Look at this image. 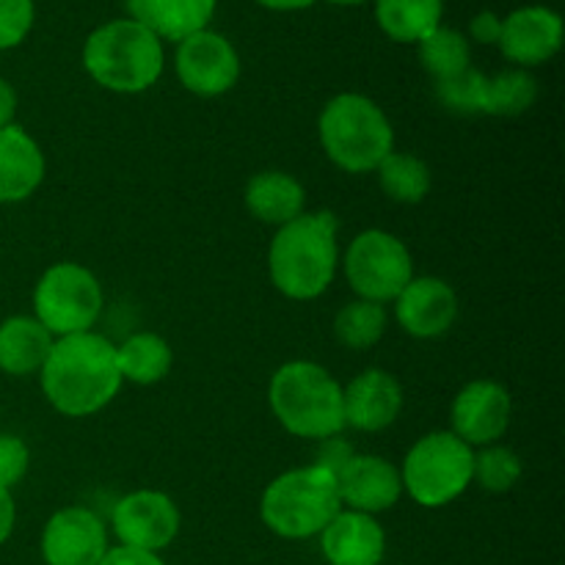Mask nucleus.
<instances>
[{
	"instance_id": "obj_39",
	"label": "nucleus",
	"mask_w": 565,
	"mask_h": 565,
	"mask_svg": "<svg viewBox=\"0 0 565 565\" xmlns=\"http://www.w3.org/2000/svg\"><path fill=\"white\" fill-rule=\"evenodd\" d=\"M323 3H331V6H345V9H351V6H364L367 0H323Z\"/></svg>"
},
{
	"instance_id": "obj_25",
	"label": "nucleus",
	"mask_w": 565,
	"mask_h": 565,
	"mask_svg": "<svg viewBox=\"0 0 565 565\" xmlns=\"http://www.w3.org/2000/svg\"><path fill=\"white\" fill-rule=\"evenodd\" d=\"M384 196L397 204H419L434 188V174L423 158L412 152H390L375 169Z\"/></svg>"
},
{
	"instance_id": "obj_2",
	"label": "nucleus",
	"mask_w": 565,
	"mask_h": 565,
	"mask_svg": "<svg viewBox=\"0 0 565 565\" xmlns=\"http://www.w3.org/2000/svg\"><path fill=\"white\" fill-rule=\"evenodd\" d=\"M340 268V218L331 210L298 215L279 226L268 248L270 285L290 301H315Z\"/></svg>"
},
{
	"instance_id": "obj_16",
	"label": "nucleus",
	"mask_w": 565,
	"mask_h": 565,
	"mask_svg": "<svg viewBox=\"0 0 565 565\" xmlns=\"http://www.w3.org/2000/svg\"><path fill=\"white\" fill-rule=\"evenodd\" d=\"M337 491L342 508L375 516L395 508L403 497L401 469L384 456L353 452L351 461L337 472Z\"/></svg>"
},
{
	"instance_id": "obj_6",
	"label": "nucleus",
	"mask_w": 565,
	"mask_h": 565,
	"mask_svg": "<svg viewBox=\"0 0 565 565\" xmlns=\"http://www.w3.org/2000/svg\"><path fill=\"white\" fill-rule=\"evenodd\" d=\"M342 511L337 478L318 463L281 472L268 483L259 500L265 527L287 541H307L323 533Z\"/></svg>"
},
{
	"instance_id": "obj_13",
	"label": "nucleus",
	"mask_w": 565,
	"mask_h": 565,
	"mask_svg": "<svg viewBox=\"0 0 565 565\" xmlns=\"http://www.w3.org/2000/svg\"><path fill=\"white\" fill-rule=\"evenodd\" d=\"M108 550L105 522L88 508H61L42 530V557L47 565H99Z\"/></svg>"
},
{
	"instance_id": "obj_27",
	"label": "nucleus",
	"mask_w": 565,
	"mask_h": 565,
	"mask_svg": "<svg viewBox=\"0 0 565 565\" xmlns=\"http://www.w3.org/2000/svg\"><path fill=\"white\" fill-rule=\"evenodd\" d=\"M386 323H390V315H386L384 303L356 298L337 312L334 337L348 351H370L381 342Z\"/></svg>"
},
{
	"instance_id": "obj_23",
	"label": "nucleus",
	"mask_w": 565,
	"mask_h": 565,
	"mask_svg": "<svg viewBox=\"0 0 565 565\" xmlns=\"http://www.w3.org/2000/svg\"><path fill=\"white\" fill-rule=\"evenodd\" d=\"M445 0H375V22L392 42L419 44L445 25Z\"/></svg>"
},
{
	"instance_id": "obj_20",
	"label": "nucleus",
	"mask_w": 565,
	"mask_h": 565,
	"mask_svg": "<svg viewBox=\"0 0 565 565\" xmlns=\"http://www.w3.org/2000/svg\"><path fill=\"white\" fill-rule=\"evenodd\" d=\"M127 17L141 22L160 42H182L213 22L218 0H125Z\"/></svg>"
},
{
	"instance_id": "obj_22",
	"label": "nucleus",
	"mask_w": 565,
	"mask_h": 565,
	"mask_svg": "<svg viewBox=\"0 0 565 565\" xmlns=\"http://www.w3.org/2000/svg\"><path fill=\"white\" fill-rule=\"evenodd\" d=\"M55 337L33 315H14L0 323V370L14 379L39 375Z\"/></svg>"
},
{
	"instance_id": "obj_28",
	"label": "nucleus",
	"mask_w": 565,
	"mask_h": 565,
	"mask_svg": "<svg viewBox=\"0 0 565 565\" xmlns=\"http://www.w3.org/2000/svg\"><path fill=\"white\" fill-rule=\"evenodd\" d=\"M539 99V81L530 70H502L489 77L486 92V114L489 116H522Z\"/></svg>"
},
{
	"instance_id": "obj_30",
	"label": "nucleus",
	"mask_w": 565,
	"mask_h": 565,
	"mask_svg": "<svg viewBox=\"0 0 565 565\" xmlns=\"http://www.w3.org/2000/svg\"><path fill=\"white\" fill-rule=\"evenodd\" d=\"M486 92H489V75L475 66L436 83V99L458 116L486 114Z\"/></svg>"
},
{
	"instance_id": "obj_32",
	"label": "nucleus",
	"mask_w": 565,
	"mask_h": 565,
	"mask_svg": "<svg viewBox=\"0 0 565 565\" xmlns=\"http://www.w3.org/2000/svg\"><path fill=\"white\" fill-rule=\"evenodd\" d=\"M31 467V450L14 434H0V489H14Z\"/></svg>"
},
{
	"instance_id": "obj_35",
	"label": "nucleus",
	"mask_w": 565,
	"mask_h": 565,
	"mask_svg": "<svg viewBox=\"0 0 565 565\" xmlns=\"http://www.w3.org/2000/svg\"><path fill=\"white\" fill-rule=\"evenodd\" d=\"M99 565H166L163 557L158 552L147 550H132V546H114V550L105 552V557Z\"/></svg>"
},
{
	"instance_id": "obj_15",
	"label": "nucleus",
	"mask_w": 565,
	"mask_h": 565,
	"mask_svg": "<svg viewBox=\"0 0 565 565\" xmlns=\"http://www.w3.org/2000/svg\"><path fill=\"white\" fill-rule=\"evenodd\" d=\"M392 303L397 326L414 340H439L458 320L456 290L439 276H414Z\"/></svg>"
},
{
	"instance_id": "obj_8",
	"label": "nucleus",
	"mask_w": 565,
	"mask_h": 565,
	"mask_svg": "<svg viewBox=\"0 0 565 565\" xmlns=\"http://www.w3.org/2000/svg\"><path fill=\"white\" fill-rule=\"evenodd\" d=\"M105 307V292L94 270L81 263H55L33 287V318L55 337L92 331Z\"/></svg>"
},
{
	"instance_id": "obj_36",
	"label": "nucleus",
	"mask_w": 565,
	"mask_h": 565,
	"mask_svg": "<svg viewBox=\"0 0 565 565\" xmlns=\"http://www.w3.org/2000/svg\"><path fill=\"white\" fill-rule=\"evenodd\" d=\"M17 524V505L9 489H0V546L11 539Z\"/></svg>"
},
{
	"instance_id": "obj_12",
	"label": "nucleus",
	"mask_w": 565,
	"mask_h": 565,
	"mask_svg": "<svg viewBox=\"0 0 565 565\" xmlns=\"http://www.w3.org/2000/svg\"><path fill=\"white\" fill-rule=\"evenodd\" d=\"M511 392L500 381H469L450 406V430L458 439L467 441L472 450L475 447L480 450V447L497 445L505 436L508 425H511Z\"/></svg>"
},
{
	"instance_id": "obj_7",
	"label": "nucleus",
	"mask_w": 565,
	"mask_h": 565,
	"mask_svg": "<svg viewBox=\"0 0 565 565\" xmlns=\"http://www.w3.org/2000/svg\"><path fill=\"white\" fill-rule=\"evenodd\" d=\"M475 450L452 430L419 436L401 467L403 491L423 508H445L472 486Z\"/></svg>"
},
{
	"instance_id": "obj_10",
	"label": "nucleus",
	"mask_w": 565,
	"mask_h": 565,
	"mask_svg": "<svg viewBox=\"0 0 565 565\" xmlns=\"http://www.w3.org/2000/svg\"><path fill=\"white\" fill-rule=\"evenodd\" d=\"M174 72L188 92L213 99L237 86L241 55L224 33L204 28V31L177 42Z\"/></svg>"
},
{
	"instance_id": "obj_24",
	"label": "nucleus",
	"mask_w": 565,
	"mask_h": 565,
	"mask_svg": "<svg viewBox=\"0 0 565 565\" xmlns=\"http://www.w3.org/2000/svg\"><path fill=\"white\" fill-rule=\"evenodd\" d=\"M116 364H119L121 381L152 386L171 373L174 351L166 337L154 334V331H136L121 345H116Z\"/></svg>"
},
{
	"instance_id": "obj_31",
	"label": "nucleus",
	"mask_w": 565,
	"mask_h": 565,
	"mask_svg": "<svg viewBox=\"0 0 565 565\" xmlns=\"http://www.w3.org/2000/svg\"><path fill=\"white\" fill-rule=\"evenodd\" d=\"M36 6L33 0H0V53L20 47L33 31Z\"/></svg>"
},
{
	"instance_id": "obj_37",
	"label": "nucleus",
	"mask_w": 565,
	"mask_h": 565,
	"mask_svg": "<svg viewBox=\"0 0 565 565\" xmlns=\"http://www.w3.org/2000/svg\"><path fill=\"white\" fill-rule=\"evenodd\" d=\"M17 114V92L6 77H0V130L14 125Z\"/></svg>"
},
{
	"instance_id": "obj_34",
	"label": "nucleus",
	"mask_w": 565,
	"mask_h": 565,
	"mask_svg": "<svg viewBox=\"0 0 565 565\" xmlns=\"http://www.w3.org/2000/svg\"><path fill=\"white\" fill-rule=\"evenodd\" d=\"M502 33V17L497 11L483 9L469 20V42L478 44H497Z\"/></svg>"
},
{
	"instance_id": "obj_5",
	"label": "nucleus",
	"mask_w": 565,
	"mask_h": 565,
	"mask_svg": "<svg viewBox=\"0 0 565 565\" xmlns=\"http://www.w3.org/2000/svg\"><path fill=\"white\" fill-rule=\"evenodd\" d=\"M318 138L326 158L348 174H367L395 152V127L375 99L342 92L323 105Z\"/></svg>"
},
{
	"instance_id": "obj_26",
	"label": "nucleus",
	"mask_w": 565,
	"mask_h": 565,
	"mask_svg": "<svg viewBox=\"0 0 565 565\" xmlns=\"http://www.w3.org/2000/svg\"><path fill=\"white\" fill-rule=\"evenodd\" d=\"M419 64L436 83L472 66V42L456 28L439 25L417 44Z\"/></svg>"
},
{
	"instance_id": "obj_11",
	"label": "nucleus",
	"mask_w": 565,
	"mask_h": 565,
	"mask_svg": "<svg viewBox=\"0 0 565 565\" xmlns=\"http://www.w3.org/2000/svg\"><path fill=\"white\" fill-rule=\"evenodd\" d=\"M180 508L169 494L154 489L132 491L121 497L110 513V527L121 546L160 552L180 533Z\"/></svg>"
},
{
	"instance_id": "obj_19",
	"label": "nucleus",
	"mask_w": 565,
	"mask_h": 565,
	"mask_svg": "<svg viewBox=\"0 0 565 565\" xmlns=\"http://www.w3.org/2000/svg\"><path fill=\"white\" fill-rule=\"evenodd\" d=\"M44 152L36 138L20 125L0 130V204L31 199L44 182Z\"/></svg>"
},
{
	"instance_id": "obj_33",
	"label": "nucleus",
	"mask_w": 565,
	"mask_h": 565,
	"mask_svg": "<svg viewBox=\"0 0 565 565\" xmlns=\"http://www.w3.org/2000/svg\"><path fill=\"white\" fill-rule=\"evenodd\" d=\"M353 452H356V450H353V447L348 445L345 439H342V434L340 436H329V439L318 441L315 463H318V467H323V469H329V472L337 478V472H340V469L345 467L348 461H351Z\"/></svg>"
},
{
	"instance_id": "obj_38",
	"label": "nucleus",
	"mask_w": 565,
	"mask_h": 565,
	"mask_svg": "<svg viewBox=\"0 0 565 565\" xmlns=\"http://www.w3.org/2000/svg\"><path fill=\"white\" fill-rule=\"evenodd\" d=\"M254 3L268 11H303L318 3V0H254Z\"/></svg>"
},
{
	"instance_id": "obj_1",
	"label": "nucleus",
	"mask_w": 565,
	"mask_h": 565,
	"mask_svg": "<svg viewBox=\"0 0 565 565\" xmlns=\"http://www.w3.org/2000/svg\"><path fill=\"white\" fill-rule=\"evenodd\" d=\"M39 384L50 406L64 417L99 414L125 384L116 364V345L97 331L61 337L39 370Z\"/></svg>"
},
{
	"instance_id": "obj_18",
	"label": "nucleus",
	"mask_w": 565,
	"mask_h": 565,
	"mask_svg": "<svg viewBox=\"0 0 565 565\" xmlns=\"http://www.w3.org/2000/svg\"><path fill=\"white\" fill-rule=\"evenodd\" d=\"M320 550L329 565H381L386 555V533L370 513L342 508L320 533Z\"/></svg>"
},
{
	"instance_id": "obj_14",
	"label": "nucleus",
	"mask_w": 565,
	"mask_h": 565,
	"mask_svg": "<svg viewBox=\"0 0 565 565\" xmlns=\"http://www.w3.org/2000/svg\"><path fill=\"white\" fill-rule=\"evenodd\" d=\"M497 47L519 70H533L555 58L563 47V17L550 6H522L502 17Z\"/></svg>"
},
{
	"instance_id": "obj_4",
	"label": "nucleus",
	"mask_w": 565,
	"mask_h": 565,
	"mask_svg": "<svg viewBox=\"0 0 565 565\" xmlns=\"http://www.w3.org/2000/svg\"><path fill=\"white\" fill-rule=\"evenodd\" d=\"M268 406L287 434L323 441L345 430L342 384L318 362L281 364L268 384Z\"/></svg>"
},
{
	"instance_id": "obj_21",
	"label": "nucleus",
	"mask_w": 565,
	"mask_h": 565,
	"mask_svg": "<svg viewBox=\"0 0 565 565\" xmlns=\"http://www.w3.org/2000/svg\"><path fill=\"white\" fill-rule=\"evenodd\" d=\"M246 210L268 226H285L307 213V188L287 171H259L246 182Z\"/></svg>"
},
{
	"instance_id": "obj_3",
	"label": "nucleus",
	"mask_w": 565,
	"mask_h": 565,
	"mask_svg": "<svg viewBox=\"0 0 565 565\" xmlns=\"http://www.w3.org/2000/svg\"><path fill=\"white\" fill-rule=\"evenodd\" d=\"M83 70L114 94H141L166 70V44L141 22L121 17L94 28L83 42Z\"/></svg>"
},
{
	"instance_id": "obj_29",
	"label": "nucleus",
	"mask_w": 565,
	"mask_h": 565,
	"mask_svg": "<svg viewBox=\"0 0 565 565\" xmlns=\"http://www.w3.org/2000/svg\"><path fill=\"white\" fill-rule=\"evenodd\" d=\"M522 458L516 450L505 445H489L480 447L475 452V478L472 483H478L480 489L491 491V494H505L522 478Z\"/></svg>"
},
{
	"instance_id": "obj_17",
	"label": "nucleus",
	"mask_w": 565,
	"mask_h": 565,
	"mask_svg": "<svg viewBox=\"0 0 565 565\" xmlns=\"http://www.w3.org/2000/svg\"><path fill=\"white\" fill-rule=\"evenodd\" d=\"M345 428L379 434L397 423L403 412V386L390 370L367 367L348 386H342Z\"/></svg>"
},
{
	"instance_id": "obj_9",
	"label": "nucleus",
	"mask_w": 565,
	"mask_h": 565,
	"mask_svg": "<svg viewBox=\"0 0 565 565\" xmlns=\"http://www.w3.org/2000/svg\"><path fill=\"white\" fill-rule=\"evenodd\" d=\"M345 279L356 298L390 303L414 279V257L406 243L386 230H364L345 248Z\"/></svg>"
}]
</instances>
